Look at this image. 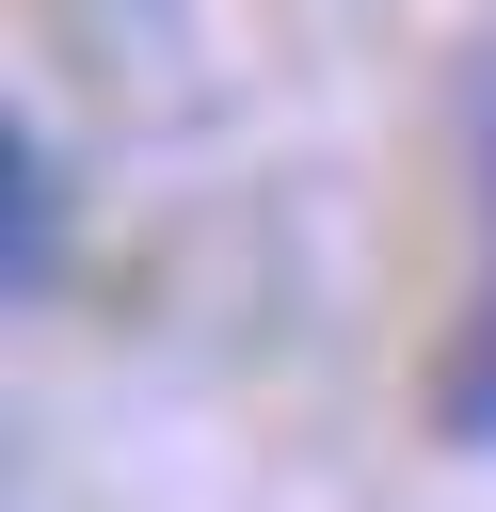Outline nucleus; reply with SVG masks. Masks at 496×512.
I'll list each match as a JSON object with an SVG mask.
<instances>
[{
  "mask_svg": "<svg viewBox=\"0 0 496 512\" xmlns=\"http://www.w3.org/2000/svg\"><path fill=\"white\" fill-rule=\"evenodd\" d=\"M48 272H64V144L16 112V128H0V288L48 304Z\"/></svg>",
  "mask_w": 496,
  "mask_h": 512,
  "instance_id": "obj_1",
  "label": "nucleus"
},
{
  "mask_svg": "<svg viewBox=\"0 0 496 512\" xmlns=\"http://www.w3.org/2000/svg\"><path fill=\"white\" fill-rule=\"evenodd\" d=\"M432 432L448 448H496V272H480V304H464V336L432 368Z\"/></svg>",
  "mask_w": 496,
  "mask_h": 512,
  "instance_id": "obj_2",
  "label": "nucleus"
},
{
  "mask_svg": "<svg viewBox=\"0 0 496 512\" xmlns=\"http://www.w3.org/2000/svg\"><path fill=\"white\" fill-rule=\"evenodd\" d=\"M464 144H480V224H496V48L464 64Z\"/></svg>",
  "mask_w": 496,
  "mask_h": 512,
  "instance_id": "obj_3",
  "label": "nucleus"
}]
</instances>
